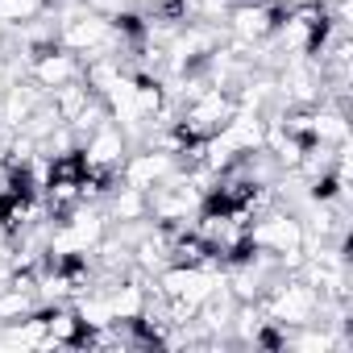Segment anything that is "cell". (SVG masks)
Segmentation results:
<instances>
[{"mask_svg": "<svg viewBox=\"0 0 353 353\" xmlns=\"http://www.w3.org/2000/svg\"><path fill=\"white\" fill-rule=\"evenodd\" d=\"M204 141H212V137H221L233 121H237V104L225 96V92H208V96H200L192 108H188V117H183Z\"/></svg>", "mask_w": 353, "mask_h": 353, "instance_id": "1", "label": "cell"}, {"mask_svg": "<svg viewBox=\"0 0 353 353\" xmlns=\"http://www.w3.org/2000/svg\"><path fill=\"white\" fill-rule=\"evenodd\" d=\"M250 233L258 241V254H279V258L299 254V241H303V233L291 216H270L262 225H250Z\"/></svg>", "mask_w": 353, "mask_h": 353, "instance_id": "2", "label": "cell"}, {"mask_svg": "<svg viewBox=\"0 0 353 353\" xmlns=\"http://www.w3.org/2000/svg\"><path fill=\"white\" fill-rule=\"evenodd\" d=\"M83 158H88V166H121V162H125V141H121V133L108 129V125H100V129L88 137Z\"/></svg>", "mask_w": 353, "mask_h": 353, "instance_id": "3", "label": "cell"}, {"mask_svg": "<svg viewBox=\"0 0 353 353\" xmlns=\"http://www.w3.org/2000/svg\"><path fill=\"white\" fill-rule=\"evenodd\" d=\"M312 307H316V295H312L307 287H283L279 299H274V312H279L283 320H295V324H303V320L312 316Z\"/></svg>", "mask_w": 353, "mask_h": 353, "instance_id": "4", "label": "cell"}, {"mask_svg": "<svg viewBox=\"0 0 353 353\" xmlns=\"http://www.w3.org/2000/svg\"><path fill=\"white\" fill-rule=\"evenodd\" d=\"M34 67H38V79H42V88H63V83H71V79L79 75L75 59H71V54H63V50H54L50 59H38Z\"/></svg>", "mask_w": 353, "mask_h": 353, "instance_id": "5", "label": "cell"}, {"mask_svg": "<svg viewBox=\"0 0 353 353\" xmlns=\"http://www.w3.org/2000/svg\"><path fill=\"white\" fill-rule=\"evenodd\" d=\"M112 30H117V34H125L137 50L145 46V34H150V30H145V21H141L137 13H117V17H112Z\"/></svg>", "mask_w": 353, "mask_h": 353, "instance_id": "6", "label": "cell"}, {"mask_svg": "<svg viewBox=\"0 0 353 353\" xmlns=\"http://www.w3.org/2000/svg\"><path fill=\"white\" fill-rule=\"evenodd\" d=\"M34 9H42V0H0V21H17V17H30Z\"/></svg>", "mask_w": 353, "mask_h": 353, "instance_id": "7", "label": "cell"}, {"mask_svg": "<svg viewBox=\"0 0 353 353\" xmlns=\"http://www.w3.org/2000/svg\"><path fill=\"white\" fill-rule=\"evenodd\" d=\"M336 192H341V174L336 170H324L320 179L312 183V200H332Z\"/></svg>", "mask_w": 353, "mask_h": 353, "instance_id": "8", "label": "cell"}, {"mask_svg": "<svg viewBox=\"0 0 353 353\" xmlns=\"http://www.w3.org/2000/svg\"><path fill=\"white\" fill-rule=\"evenodd\" d=\"M254 341H258V345H266V349H283V345H287V336H283V332H274V328H258V332H254Z\"/></svg>", "mask_w": 353, "mask_h": 353, "instance_id": "9", "label": "cell"}]
</instances>
